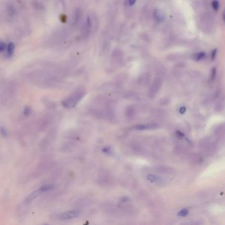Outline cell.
<instances>
[{"label":"cell","instance_id":"10","mask_svg":"<svg viewBox=\"0 0 225 225\" xmlns=\"http://www.w3.org/2000/svg\"><path fill=\"white\" fill-rule=\"evenodd\" d=\"M147 179L151 182H159L160 178L153 174H148L147 176Z\"/></svg>","mask_w":225,"mask_h":225},{"label":"cell","instance_id":"14","mask_svg":"<svg viewBox=\"0 0 225 225\" xmlns=\"http://www.w3.org/2000/svg\"><path fill=\"white\" fill-rule=\"evenodd\" d=\"M0 133H1V134L2 135L3 137H7V130L5 128L2 127L1 128H0Z\"/></svg>","mask_w":225,"mask_h":225},{"label":"cell","instance_id":"16","mask_svg":"<svg viewBox=\"0 0 225 225\" xmlns=\"http://www.w3.org/2000/svg\"><path fill=\"white\" fill-rule=\"evenodd\" d=\"M7 48L6 44L2 41H0V52H3Z\"/></svg>","mask_w":225,"mask_h":225},{"label":"cell","instance_id":"5","mask_svg":"<svg viewBox=\"0 0 225 225\" xmlns=\"http://www.w3.org/2000/svg\"><path fill=\"white\" fill-rule=\"evenodd\" d=\"M91 29H92V21H91V18L89 17H87L86 22H85L84 28H83V33L85 36H86V37L89 36L90 33H91Z\"/></svg>","mask_w":225,"mask_h":225},{"label":"cell","instance_id":"20","mask_svg":"<svg viewBox=\"0 0 225 225\" xmlns=\"http://www.w3.org/2000/svg\"><path fill=\"white\" fill-rule=\"evenodd\" d=\"M59 1H60V2H64V0H59Z\"/></svg>","mask_w":225,"mask_h":225},{"label":"cell","instance_id":"11","mask_svg":"<svg viewBox=\"0 0 225 225\" xmlns=\"http://www.w3.org/2000/svg\"><path fill=\"white\" fill-rule=\"evenodd\" d=\"M136 3V0H125L124 4L125 6L132 7L134 6V4Z\"/></svg>","mask_w":225,"mask_h":225},{"label":"cell","instance_id":"8","mask_svg":"<svg viewBox=\"0 0 225 225\" xmlns=\"http://www.w3.org/2000/svg\"><path fill=\"white\" fill-rule=\"evenodd\" d=\"M205 57V53L203 52H200L194 53L192 56V59L195 61H201L203 59H204Z\"/></svg>","mask_w":225,"mask_h":225},{"label":"cell","instance_id":"6","mask_svg":"<svg viewBox=\"0 0 225 225\" xmlns=\"http://www.w3.org/2000/svg\"><path fill=\"white\" fill-rule=\"evenodd\" d=\"M157 127L156 124H147V125H138L134 128L137 130H145V129H152Z\"/></svg>","mask_w":225,"mask_h":225},{"label":"cell","instance_id":"18","mask_svg":"<svg viewBox=\"0 0 225 225\" xmlns=\"http://www.w3.org/2000/svg\"><path fill=\"white\" fill-rule=\"evenodd\" d=\"M216 53H217V49H215V50H213V52H212V55H211V58H212V60H214V58L215 57Z\"/></svg>","mask_w":225,"mask_h":225},{"label":"cell","instance_id":"13","mask_svg":"<svg viewBox=\"0 0 225 225\" xmlns=\"http://www.w3.org/2000/svg\"><path fill=\"white\" fill-rule=\"evenodd\" d=\"M188 213H189V211H188V209H184L180 211V212L178 213V215L181 216V217H185V216H186L188 214Z\"/></svg>","mask_w":225,"mask_h":225},{"label":"cell","instance_id":"7","mask_svg":"<svg viewBox=\"0 0 225 225\" xmlns=\"http://www.w3.org/2000/svg\"><path fill=\"white\" fill-rule=\"evenodd\" d=\"M15 50V44L13 42H10L7 46V57H11L13 55Z\"/></svg>","mask_w":225,"mask_h":225},{"label":"cell","instance_id":"4","mask_svg":"<svg viewBox=\"0 0 225 225\" xmlns=\"http://www.w3.org/2000/svg\"><path fill=\"white\" fill-rule=\"evenodd\" d=\"M153 18L157 22H162L165 20L164 13L159 9H155L153 11Z\"/></svg>","mask_w":225,"mask_h":225},{"label":"cell","instance_id":"9","mask_svg":"<svg viewBox=\"0 0 225 225\" xmlns=\"http://www.w3.org/2000/svg\"><path fill=\"white\" fill-rule=\"evenodd\" d=\"M160 85H161V81L160 79H156L155 82L153 83V85H152V88L151 89V91H155V93L157 92V91L159 89L160 87Z\"/></svg>","mask_w":225,"mask_h":225},{"label":"cell","instance_id":"17","mask_svg":"<svg viewBox=\"0 0 225 225\" xmlns=\"http://www.w3.org/2000/svg\"><path fill=\"white\" fill-rule=\"evenodd\" d=\"M215 75H216V68L215 67H213L212 71H211V79L213 80L215 77Z\"/></svg>","mask_w":225,"mask_h":225},{"label":"cell","instance_id":"1","mask_svg":"<svg viewBox=\"0 0 225 225\" xmlns=\"http://www.w3.org/2000/svg\"><path fill=\"white\" fill-rule=\"evenodd\" d=\"M85 92L83 89H79L72 93L62 102V105L66 109H71L77 105L85 96Z\"/></svg>","mask_w":225,"mask_h":225},{"label":"cell","instance_id":"3","mask_svg":"<svg viewBox=\"0 0 225 225\" xmlns=\"http://www.w3.org/2000/svg\"><path fill=\"white\" fill-rule=\"evenodd\" d=\"M80 211L77 210H73V211H66V212L63 213L60 215L59 218L61 220H69V219H73L78 217L80 215Z\"/></svg>","mask_w":225,"mask_h":225},{"label":"cell","instance_id":"15","mask_svg":"<svg viewBox=\"0 0 225 225\" xmlns=\"http://www.w3.org/2000/svg\"><path fill=\"white\" fill-rule=\"evenodd\" d=\"M30 113H31V110L29 106H26L24 110V114L26 116H29L30 114Z\"/></svg>","mask_w":225,"mask_h":225},{"label":"cell","instance_id":"19","mask_svg":"<svg viewBox=\"0 0 225 225\" xmlns=\"http://www.w3.org/2000/svg\"><path fill=\"white\" fill-rule=\"evenodd\" d=\"M186 111V109L185 108H181V110H180V113H184V112Z\"/></svg>","mask_w":225,"mask_h":225},{"label":"cell","instance_id":"2","mask_svg":"<svg viewBox=\"0 0 225 225\" xmlns=\"http://www.w3.org/2000/svg\"><path fill=\"white\" fill-rule=\"evenodd\" d=\"M53 186L52 185V184H48V185H45V186L40 187V188L38 189L37 190H36L33 193H31V194L29 195L28 199L33 200V199H35V198H37L39 195L42 194V193L46 192L49 190H51L52 189H53Z\"/></svg>","mask_w":225,"mask_h":225},{"label":"cell","instance_id":"12","mask_svg":"<svg viewBox=\"0 0 225 225\" xmlns=\"http://www.w3.org/2000/svg\"><path fill=\"white\" fill-rule=\"evenodd\" d=\"M220 7V4L219 1L217 0H214V1L212 2V7L215 11H217Z\"/></svg>","mask_w":225,"mask_h":225}]
</instances>
